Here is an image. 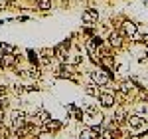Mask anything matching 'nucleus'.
<instances>
[{
    "instance_id": "nucleus-5",
    "label": "nucleus",
    "mask_w": 148,
    "mask_h": 139,
    "mask_svg": "<svg viewBox=\"0 0 148 139\" xmlns=\"http://www.w3.org/2000/svg\"><path fill=\"white\" fill-rule=\"evenodd\" d=\"M105 42H107V46L111 48V50H113V52H121V50H125V42H126V38L123 34H121V32H119V30H116V28H111V30H109V34L105 36Z\"/></svg>"
},
{
    "instance_id": "nucleus-19",
    "label": "nucleus",
    "mask_w": 148,
    "mask_h": 139,
    "mask_svg": "<svg viewBox=\"0 0 148 139\" xmlns=\"http://www.w3.org/2000/svg\"><path fill=\"white\" fill-rule=\"evenodd\" d=\"M0 50H2V54H14V52H18L14 44H8V42H2V40H0Z\"/></svg>"
},
{
    "instance_id": "nucleus-7",
    "label": "nucleus",
    "mask_w": 148,
    "mask_h": 139,
    "mask_svg": "<svg viewBox=\"0 0 148 139\" xmlns=\"http://www.w3.org/2000/svg\"><path fill=\"white\" fill-rule=\"evenodd\" d=\"M24 62V56L20 52H14V54H0V68L2 70H14L18 68Z\"/></svg>"
},
{
    "instance_id": "nucleus-24",
    "label": "nucleus",
    "mask_w": 148,
    "mask_h": 139,
    "mask_svg": "<svg viewBox=\"0 0 148 139\" xmlns=\"http://www.w3.org/2000/svg\"><path fill=\"white\" fill-rule=\"evenodd\" d=\"M144 56H146V58H144V62H148V48H146V52H144Z\"/></svg>"
},
{
    "instance_id": "nucleus-20",
    "label": "nucleus",
    "mask_w": 148,
    "mask_h": 139,
    "mask_svg": "<svg viewBox=\"0 0 148 139\" xmlns=\"http://www.w3.org/2000/svg\"><path fill=\"white\" fill-rule=\"evenodd\" d=\"M8 93H10V83L0 81V97H2V95H8Z\"/></svg>"
},
{
    "instance_id": "nucleus-15",
    "label": "nucleus",
    "mask_w": 148,
    "mask_h": 139,
    "mask_svg": "<svg viewBox=\"0 0 148 139\" xmlns=\"http://www.w3.org/2000/svg\"><path fill=\"white\" fill-rule=\"evenodd\" d=\"M56 131H49V129H44V127H38V131H36L34 139H56Z\"/></svg>"
},
{
    "instance_id": "nucleus-21",
    "label": "nucleus",
    "mask_w": 148,
    "mask_h": 139,
    "mask_svg": "<svg viewBox=\"0 0 148 139\" xmlns=\"http://www.w3.org/2000/svg\"><path fill=\"white\" fill-rule=\"evenodd\" d=\"M30 18H32V16H26V14H18V16H16L14 20H16V22H28Z\"/></svg>"
},
{
    "instance_id": "nucleus-16",
    "label": "nucleus",
    "mask_w": 148,
    "mask_h": 139,
    "mask_svg": "<svg viewBox=\"0 0 148 139\" xmlns=\"http://www.w3.org/2000/svg\"><path fill=\"white\" fill-rule=\"evenodd\" d=\"M34 117L38 119V123L42 125V123H46L47 119H51V113H49L47 109H42V107H40V109H36V111H34Z\"/></svg>"
},
{
    "instance_id": "nucleus-10",
    "label": "nucleus",
    "mask_w": 148,
    "mask_h": 139,
    "mask_svg": "<svg viewBox=\"0 0 148 139\" xmlns=\"http://www.w3.org/2000/svg\"><path fill=\"white\" fill-rule=\"evenodd\" d=\"M81 22L85 24V26H97L99 24V10L97 8H91V6L83 8V12H81Z\"/></svg>"
},
{
    "instance_id": "nucleus-4",
    "label": "nucleus",
    "mask_w": 148,
    "mask_h": 139,
    "mask_svg": "<svg viewBox=\"0 0 148 139\" xmlns=\"http://www.w3.org/2000/svg\"><path fill=\"white\" fill-rule=\"evenodd\" d=\"M89 81L95 83L97 88H111V85L114 83V81L109 78V74H107L103 68H99V66H95V68L89 72Z\"/></svg>"
},
{
    "instance_id": "nucleus-22",
    "label": "nucleus",
    "mask_w": 148,
    "mask_h": 139,
    "mask_svg": "<svg viewBox=\"0 0 148 139\" xmlns=\"http://www.w3.org/2000/svg\"><path fill=\"white\" fill-rule=\"evenodd\" d=\"M138 44H142L144 48H148V34H140V40H138Z\"/></svg>"
},
{
    "instance_id": "nucleus-13",
    "label": "nucleus",
    "mask_w": 148,
    "mask_h": 139,
    "mask_svg": "<svg viewBox=\"0 0 148 139\" xmlns=\"http://www.w3.org/2000/svg\"><path fill=\"white\" fill-rule=\"evenodd\" d=\"M40 127H44V129H49V131H56V133H59L61 129H63V121H59V119H47L46 123H42Z\"/></svg>"
},
{
    "instance_id": "nucleus-25",
    "label": "nucleus",
    "mask_w": 148,
    "mask_h": 139,
    "mask_svg": "<svg viewBox=\"0 0 148 139\" xmlns=\"http://www.w3.org/2000/svg\"><path fill=\"white\" fill-rule=\"evenodd\" d=\"M2 72H4V70H2V68H0V74H2Z\"/></svg>"
},
{
    "instance_id": "nucleus-17",
    "label": "nucleus",
    "mask_w": 148,
    "mask_h": 139,
    "mask_svg": "<svg viewBox=\"0 0 148 139\" xmlns=\"http://www.w3.org/2000/svg\"><path fill=\"white\" fill-rule=\"evenodd\" d=\"M83 92L87 93L89 97H93V99H97V95H99V92H101V88H97L95 83H89V85H83Z\"/></svg>"
},
{
    "instance_id": "nucleus-2",
    "label": "nucleus",
    "mask_w": 148,
    "mask_h": 139,
    "mask_svg": "<svg viewBox=\"0 0 148 139\" xmlns=\"http://www.w3.org/2000/svg\"><path fill=\"white\" fill-rule=\"evenodd\" d=\"M51 70H53V76L57 80H67V81H73V83H79L81 72H77V68H73L67 62H56L51 66Z\"/></svg>"
},
{
    "instance_id": "nucleus-9",
    "label": "nucleus",
    "mask_w": 148,
    "mask_h": 139,
    "mask_svg": "<svg viewBox=\"0 0 148 139\" xmlns=\"http://www.w3.org/2000/svg\"><path fill=\"white\" fill-rule=\"evenodd\" d=\"M67 64H71L73 68H79L81 64L85 62V58H83V54H81V50H79V46L73 42L71 44V48H69V52H67V60H65Z\"/></svg>"
},
{
    "instance_id": "nucleus-6",
    "label": "nucleus",
    "mask_w": 148,
    "mask_h": 139,
    "mask_svg": "<svg viewBox=\"0 0 148 139\" xmlns=\"http://www.w3.org/2000/svg\"><path fill=\"white\" fill-rule=\"evenodd\" d=\"M125 125L130 129V131H140V129H144L148 125V119L142 117L140 113H136V111H130V113H126Z\"/></svg>"
},
{
    "instance_id": "nucleus-1",
    "label": "nucleus",
    "mask_w": 148,
    "mask_h": 139,
    "mask_svg": "<svg viewBox=\"0 0 148 139\" xmlns=\"http://www.w3.org/2000/svg\"><path fill=\"white\" fill-rule=\"evenodd\" d=\"M116 30L121 32V34L126 38V42L130 40V42H134L138 44V40H140V30H138V22L134 20H130V18H125V16H121L119 20H116Z\"/></svg>"
},
{
    "instance_id": "nucleus-11",
    "label": "nucleus",
    "mask_w": 148,
    "mask_h": 139,
    "mask_svg": "<svg viewBox=\"0 0 148 139\" xmlns=\"http://www.w3.org/2000/svg\"><path fill=\"white\" fill-rule=\"evenodd\" d=\"M38 58H40V66H42V68H51V66L56 64V58H53L51 48H40V50H38Z\"/></svg>"
},
{
    "instance_id": "nucleus-26",
    "label": "nucleus",
    "mask_w": 148,
    "mask_h": 139,
    "mask_svg": "<svg viewBox=\"0 0 148 139\" xmlns=\"http://www.w3.org/2000/svg\"><path fill=\"white\" fill-rule=\"evenodd\" d=\"M97 2H103V0H97Z\"/></svg>"
},
{
    "instance_id": "nucleus-14",
    "label": "nucleus",
    "mask_w": 148,
    "mask_h": 139,
    "mask_svg": "<svg viewBox=\"0 0 148 139\" xmlns=\"http://www.w3.org/2000/svg\"><path fill=\"white\" fill-rule=\"evenodd\" d=\"M26 60H28L30 66L42 68V66H40V58H38V50H34V48H26Z\"/></svg>"
},
{
    "instance_id": "nucleus-8",
    "label": "nucleus",
    "mask_w": 148,
    "mask_h": 139,
    "mask_svg": "<svg viewBox=\"0 0 148 139\" xmlns=\"http://www.w3.org/2000/svg\"><path fill=\"white\" fill-rule=\"evenodd\" d=\"M8 125H10V129H16V127H22V125H26V121H28V113L24 111V109H8Z\"/></svg>"
},
{
    "instance_id": "nucleus-18",
    "label": "nucleus",
    "mask_w": 148,
    "mask_h": 139,
    "mask_svg": "<svg viewBox=\"0 0 148 139\" xmlns=\"http://www.w3.org/2000/svg\"><path fill=\"white\" fill-rule=\"evenodd\" d=\"M10 109V95H2L0 97V113H6Z\"/></svg>"
},
{
    "instance_id": "nucleus-23",
    "label": "nucleus",
    "mask_w": 148,
    "mask_h": 139,
    "mask_svg": "<svg viewBox=\"0 0 148 139\" xmlns=\"http://www.w3.org/2000/svg\"><path fill=\"white\" fill-rule=\"evenodd\" d=\"M56 2H57V4H61V6H67L71 0H56Z\"/></svg>"
},
{
    "instance_id": "nucleus-12",
    "label": "nucleus",
    "mask_w": 148,
    "mask_h": 139,
    "mask_svg": "<svg viewBox=\"0 0 148 139\" xmlns=\"http://www.w3.org/2000/svg\"><path fill=\"white\" fill-rule=\"evenodd\" d=\"M32 4H34V10L40 12L42 16H47L53 10V0H32Z\"/></svg>"
},
{
    "instance_id": "nucleus-3",
    "label": "nucleus",
    "mask_w": 148,
    "mask_h": 139,
    "mask_svg": "<svg viewBox=\"0 0 148 139\" xmlns=\"http://www.w3.org/2000/svg\"><path fill=\"white\" fill-rule=\"evenodd\" d=\"M95 101L99 104V107H101L103 111H111V109H114V107L119 105L116 97H114V92L109 90V88H101V92H99V95H97Z\"/></svg>"
}]
</instances>
